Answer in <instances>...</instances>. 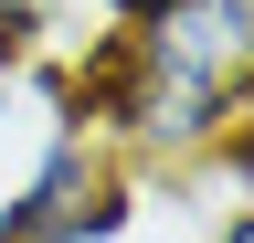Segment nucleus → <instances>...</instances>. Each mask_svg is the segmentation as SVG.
Wrapping results in <instances>:
<instances>
[{
  "label": "nucleus",
  "mask_w": 254,
  "mask_h": 243,
  "mask_svg": "<svg viewBox=\"0 0 254 243\" xmlns=\"http://www.w3.org/2000/svg\"><path fill=\"white\" fill-rule=\"evenodd\" d=\"M148 11H170V0H95V21H148Z\"/></svg>",
  "instance_id": "20e7f679"
},
{
  "label": "nucleus",
  "mask_w": 254,
  "mask_h": 243,
  "mask_svg": "<svg viewBox=\"0 0 254 243\" xmlns=\"http://www.w3.org/2000/svg\"><path fill=\"white\" fill-rule=\"evenodd\" d=\"M117 180V159L95 148L74 116L53 106V127H43V159H32L21 180H11V201H0V243H74V211L95 201Z\"/></svg>",
  "instance_id": "f03ea898"
},
{
  "label": "nucleus",
  "mask_w": 254,
  "mask_h": 243,
  "mask_svg": "<svg viewBox=\"0 0 254 243\" xmlns=\"http://www.w3.org/2000/svg\"><path fill=\"white\" fill-rule=\"evenodd\" d=\"M212 243H254V201H233V211H222V233Z\"/></svg>",
  "instance_id": "39448f33"
},
{
  "label": "nucleus",
  "mask_w": 254,
  "mask_h": 243,
  "mask_svg": "<svg viewBox=\"0 0 254 243\" xmlns=\"http://www.w3.org/2000/svg\"><path fill=\"white\" fill-rule=\"evenodd\" d=\"M53 32V0H0V64H32Z\"/></svg>",
  "instance_id": "7ed1b4c3"
},
{
  "label": "nucleus",
  "mask_w": 254,
  "mask_h": 243,
  "mask_svg": "<svg viewBox=\"0 0 254 243\" xmlns=\"http://www.w3.org/2000/svg\"><path fill=\"white\" fill-rule=\"evenodd\" d=\"M244 138H254V85H244Z\"/></svg>",
  "instance_id": "423d86ee"
},
{
  "label": "nucleus",
  "mask_w": 254,
  "mask_h": 243,
  "mask_svg": "<svg viewBox=\"0 0 254 243\" xmlns=\"http://www.w3.org/2000/svg\"><path fill=\"white\" fill-rule=\"evenodd\" d=\"M254 85V0H170L148 21H106L64 74V116L138 169H190L244 138Z\"/></svg>",
  "instance_id": "f257e3e1"
}]
</instances>
